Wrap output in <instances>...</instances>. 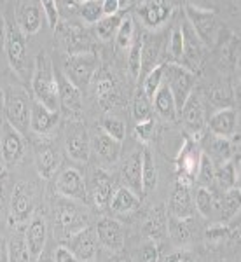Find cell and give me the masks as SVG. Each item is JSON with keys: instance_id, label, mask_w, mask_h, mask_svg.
Returning a JSON list of instances; mask_svg holds the SVG:
<instances>
[{"instance_id": "cell-47", "label": "cell", "mask_w": 241, "mask_h": 262, "mask_svg": "<svg viewBox=\"0 0 241 262\" xmlns=\"http://www.w3.org/2000/svg\"><path fill=\"white\" fill-rule=\"evenodd\" d=\"M128 67L133 77H140L142 69V39H135L128 53Z\"/></svg>"}, {"instance_id": "cell-4", "label": "cell", "mask_w": 241, "mask_h": 262, "mask_svg": "<svg viewBox=\"0 0 241 262\" xmlns=\"http://www.w3.org/2000/svg\"><path fill=\"white\" fill-rule=\"evenodd\" d=\"M35 187L27 182L14 185L9 201V224L12 227L25 226L35 213Z\"/></svg>"}, {"instance_id": "cell-63", "label": "cell", "mask_w": 241, "mask_h": 262, "mask_svg": "<svg viewBox=\"0 0 241 262\" xmlns=\"http://www.w3.org/2000/svg\"><path fill=\"white\" fill-rule=\"evenodd\" d=\"M0 262H4V252H2V242H0Z\"/></svg>"}, {"instance_id": "cell-58", "label": "cell", "mask_w": 241, "mask_h": 262, "mask_svg": "<svg viewBox=\"0 0 241 262\" xmlns=\"http://www.w3.org/2000/svg\"><path fill=\"white\" fill-rule=\"evenodd\" d=\"M164 262H182V253H171L164 259Z\"/></svg>"}, {"instance_id": "cell-54", "label": "cell", "mask_w": 241, "mask_h": 262, "mask_svg": "<svg viewBox=\"0 0 241 262\" xmlns=\"http://www.w3.org/2000/svg\"><path fill=\"white\" fill-rule=\"evenodd\" d=\"M229 234V229H227L224 224H217V226H211L206 231V238L208 239H224Z\"/></svg>"}, {"instance_id": "cell-59", "label": "cell", "mask_w": 241, "mask_h": 262, "mask_svg": "<svg viewBox=\"0 0 241 262\" xmlns=\"http://www.w3.org/2000/svg\"><path fill=\"white\" fill-rule=\"evenodd\" d=\"M4 103H6V93L0 90V119L4 116Z\"/></svg>"}, {"instance_id": "cell-60", "label": "cell", "mask_w": 241, "mask_h": 262, "mask_svg": "<svg viewBox=\"0 0 241 262\" xmlns=\"http://www.w3.org/2000/svg\"><path fill=\"white\" fill-rule=\"evenodd\" d=\"M182 262H198L191 253H182Z\"/></svg>"}, {"instance_id": "cell-3", "label": "cell", "mask_w": 241, "mask_h": 262, "mask_svg": "<svg viewBox=\"0 0 241 262\" xmlns=\"http://www.w3.org/2000/svg\"><path fill=\"white\" fill-rule=\"evenodd\" d=\"M30 107L32 101L28 95L19 88H9L6 93V103H4V116L6 122L25 135L30 129Z\"/></svg>"}, {"instance_id": "cell-49", "label": "cell", "mask_w": 241, "mask_h": 262, "mask_svg": "<svg viewBox=\"0 0 241 262\" xmlns=\"http://www.w3.org/2000/svg\"><path fill=\"white\" fill-rule=\"evenodd\" d=\"M196 210L205 219H210L211 215V189L200 187L196 192Z\"/></svg>"}, {"instance_id": "cell-12", "label": "cell", "mask_w": 241, "mask_h": 262, "mask_svg": "<svg viewBox=\"0 0 241 262\" xmlns=\"http://www.w3.org/2000/svg\"><path fill=\"white\" fill-rule=\"evenodd\" d=\"M25 154V140L23 135L16 131L9 122L4 121L0 126V158L4 164L12 166L23 158Z\"/></svg>"}, {"instance_id": "cell-48", "label": "cell", "mask_w": 241, "mask_h": 262, "mask_svg": "<svg viewBox=\"0 0 241 262\" xmlns=\"http://www.w3.org/2000/svg\"><path fill=\"white\" fill-rule=\"evenodd\" d=\"M137 262H159V248L156 242L147 239L140 245L137 253Z\"/></svg>"}, {"instance_id": "cell-35", "label": "cell", "mask_w": 241, "mask_h": 262, "mask_svg": "<svg viewBox=\"0 0 241 262\" xmlns=\"http://www.w3.org/2000/svg\"><path fill=\"white\" fill-rule=\"evenodd\" d=\"M140 206V198L137 196L133 191H129L128 187H121L114 192L112 201H111V208L117 213H129L138 210Z\"/></svg>"}, {"instance_id": "cell-2", "label": "cell", "mask_w": 241, "mask_h": 262, "mask_svg": "<svg viewBox=\"0 0 241 262\" xmlns=\"http://www.w3.org/2000/svg\"><path fill=\"white\" fill-rule=\"evenodd\" d=\"M98 56L93 51L69 54L65 60V67H63V74L74 86L82 91L90 86L95 74L98 72Z\"/></svg>"}, {"instance_id": "cell-15", "label": "cell", "mask_w": 241, "mask_h": 262, "mask_svg": "<svg viewBox=\"0 0 241 262\" xmlns=\"http://www.w3.org/2000/svg\"><path fill=\"white\" fill-rule=\"evenodd\" d=\"M16 25L25 35H33L42 27V4L35 0H23L16 4Z\"/></svg>"}, {"instance_id": "cell-26", "label": "cell", "mask_w": 241, "mask_h": 262, "mask_svg": "<svg viewBox=\"0 0 241 262\" xmlns=\"http://www.w3.org/2000/svg\"><path fill=\"white\" fill-rule=\"evenodd\" d=\"M238 175H239V152L232 156V161L224 163L221 166H215L213 182L217 184V187L222 192H227L231 189H236L239 180Z\"/></svg>"}, {"instance_id": "cell-34", "label": "cell", "mask_w": 241, "mask_h": 262, "mask_svg": "<svg viewBox=\"0 0 241 262\" xmlns=\"http://www.w3.org/2000/svg\"><path fill=\"white\" fill-rule=\"evenodd\" d=\"M158 185V166L149 149L142 152V192L150 194Z\"/></svg>"}, {"instance_id": "cell-55", "label": "cell", "mask_w": 241, "mask_h": 262, "mask_svg": "<svg viewBox=\"0 0 241 262\" xmlns=\"http://www.w3.org/2000/svg\"><path fill=\"white\" fill-rule=\"evenodd\" d=\"M53 262H79L77 259L74 257V253H72L67 247H58L56 252H54V259Z\"/></svg>"}, {"instance_id": "cell-52", "label": "cell", "mask_w": 241, "mask_h": 262, "mask_svg": "<svg viewBox=\"0 0 241 262\" xmlns=\"http://www.w3.org/2000/svg\"><path fill=\"white\" fill-rule=\"evenodd\" d=\"M210 96H211V103L217 105V107L229 108V105L232 103V95L226 88H215Z\"/></svg>"}, {"instance_id": "cell-7", "label": "cell", "mask_w": 241, "mask_h": 262, "mask_svg": "<svg viewBox=\"0 0 241 262\" xmlns=\"http://www.w3.org/2000/svg\"><path fill=\"white\" fill-rule=\"evenodd\" d=\"M200 159H201V150L198 147V143L187 138L182 147V150L177 156V184L182 187L191 189V185L196 180L198 168H200Z\"/></svg>"}, {"instance_id": "cell-11", "label": "cell", "mask_w": 241, "mask_h": 262, "mask_svg": "<svg viewBox=\"0 0 241 262\" xmlns=\"http://www.w3.org/2000/svg\"><path fill=\"white\" fill-rule=\"evenodd\" d=\"M65 145L67 152L74 161L86 163L90 159L91 152V142L90 133H87L86 126L79 121H69L65 133Z\"/></svg>"}, {"instance_id": "cell-10", "label": "cell", "mask_w": 241, "mask_h": 262, "mask_svg": "<svg viewBox=\"0 0 241 262\" xmlns=\"http://www.w3.org/2000/svg\"><path fill=\"white\" fill-rule=\"evenodd\" d=\"M180 32H182V60L180 67L187 69L189 72H196L201 67L203 61V54H205V44L200 40V37L196 35V32L192 30V27L189 25L187 19H184V23L180 25Z\"/></svg>"}, {"instance_id": "cell-18", "label": "cell", "mask_w": 241, "mask_h": 262, "mask_svg": "<svg viewBox=\"0 0 241 262\" xmlns=\"http://www.w3.org/2000/svg\"><path fill=\"white\" fill-rule=\"evenodd\" d=\"M56 192L67 200L84 201L86 200V182L77 170L69 168V170L61 171L56 179Z\"/></svg>"}, {"instance_id": "cell-17", "label": "cell", "mask_w": 241, "mask_h": 262, "mask_svg": "<svg viewBox=\"0 0 241 262\" xmlns=\"http://www.w3.org/2000/svg\"><path fill=\"white\" fill-rule=\"evenodd\" d=\"M25 242H27L32 260H37L44 252L46 242H48V224H46V217L42 213H35L32 217L27 232H25Z\"/></svg>"}, {"instance_id": "cell-51", "label": "cell", "mask_w": 241, "mask_h": 262, "mask_svg": "<svg viewBox=\"0 0 241 262\" xmlns=\"http://www.w3.org/2000/svg\"><path fill=\"white\" fill-rule=\"evenodd\" d=\"M154 129H156V122L152 119L145 122H137V126H135V137H137V140L147 143L154 137Z\"/></svg>"}, {"instance_id": "cell-20", "label": "cell", "mask_w": 241, "mask_h": 262, "mask_svg": "<svg viewBox=\"0 0 241 262\" xmlns=\"http://www.w3.org/2000/svg\"><path fill=\"white\" fill-rule=\"evenodd\" d=\"M210 133L213 137H221L229 140L231 137H236L238 131V112L234 108H221L210 117V121L206 122Z\"/></svg>"}, {"instance_id": "cell-21", "label": "cell", "mask_w": 241, "mask_h": 262, "mask_svg": "<svg viewBox=\"0 0 241 262\" xmlns=\"http://www.w3.org/2000/svg\"><path fill=\"white\" fill-rule=\"evenodd\" d=\"M96 229V236H98V243L105 247L107 250L119 252L124 245V229L117 221L114 219H101L98 222Z\"/></svg>"}, {"instance_id": "cell-25", "label": "cell", "mask_w": 241, "mask_h": 262, "mask_svg": "<svg viewBox=\"0 0 241 262\" xmlns=\"http://www.w3.org/2000/svg\"><path fill=\"white\" fill-rule=\"evenodd\" d=\"M114 192L116 191H114V184L108 173H105L103 170H96L93 175V201H95L96 208H108Z\"/></svg>"}, {"instance_id": "cell-36", "label": "cell", "mask_w": 241, "mask_h": 262, "mask_svg": "<svg viewBox=\"0 0 241 262\" xmlns=\"http://www.w3.org/2000/svg\"><path fill=\"white\" fill-rule=\"evenodd\" d=\"M70 6H74L77 9L79 16L86 23L96 25L103 18V11H101V0H75Z\"/></svg>"}, {"instance_id": "cell-23", "label": "cell", "mask_w": 241, "mask_h": 262, "mask_svg": "<svg viewBox=\"0 0 241 262\" xmlns=\"http://www.w3.org/2000/svg\"><path fill=\"white\" fill-rule=\"evenodd\" d=\"M35 166L42 179H51L60 166V156L53 143L39 142L35 145Z\"/></svg>"}, {"instance_id": "cell-22", "label": "cell", "mask_w": 241, "mask_h": 262, "mask_svg": "<svg viewBox=\"0 0 241 262\" xmlns=\"http://www.w3.org/2000/svg\"><path fill=\"white\" fill-rule=\"evenodd\" d=\"M58 119H60V114L53 112L49 108H46L44 105L39 101H32L30 107V131L37 135H49L51 131L56 128Z\"/></svg>"}, {"instance_id": "cell-62", "label": "cell", "mask_w": 241, "mask_h": 262, "mask_svg": "<svg viewBox=\"0 0 241 262\" xmlns=\"http://www.w3.org/2000/svg\"><path fill=\"white\" fill-rule=\"evenodd\" d=\"M4 166H6V164H4V161H2V158H0V177L4 175Z\"/></svg>"}, {"instance_id": "cell-24", "label": "cell", "mask_w": 241, "mask_h": 262, "mask_svg": "<svg viewBox=\"0 0 241 262\" xmlns=\"http://www.w3.org/2000/svg\"><path fill=\"white\" fill-rule=\"evenodd\" d=\"M143 232L152 242L164 238L168 234V212L164 205H156L154 208L147 213L145 224H143Z\"/></svg>"}, {"instance_id": "cell-57", "label": "cell", "mask_w": 241, "mask_h": 262, "mask_svg": "<svg viewBox=\"0 0 241 262\" xmlns=\"http://www.w3.org/2000/svg\"><path fill=\"white\" fill-rule=\"evenodd\" d=\"M6 48V21L0 16V53Z\"/></svg>"}, {"instance_id": "cell-56", "label": "cell", "mask_w": 241, "mask_h": 262, "mask_svg": "<svg viewBox=\"0 0 241 262\" xmlns=\"http://www.w3.org/2000/svg\"><path fill=\"white\" fill-rule=\"evenodd\" d=\"M122 2L119 0H101V11H103V16H114L121 11Z\"/></svg>"}, {"instance_id": "cell-42", "label": "cell", "mask_w": 241, "mask_h": 262, "mask_svg": "<svg viewBox=\"0 0 241 262\" xmlns=\"http://www.w3.org/2000/svg\"><path fill=\"white\" fill-rule=\"evenodd\" d=\"M239 212V187L231 189V191L226 192L224 196V208H222V215H221V224L231 221L236 213Z\"/></svg>"}, {"instance_id": "cell-8", "label": "cell", "mask_w": 241, "mask_h": 262, "mask_svg": "<svg viewBox=\"0 0 241 262\" xmlns=\"http://www.w3.org/2000/svg\"><path fill=\"white\" fill-rule=\"evenodd\" d=\"M6 53L12 70L23 74L27 67V40L25 33L16 25V19L6 21Z\"/></svg>"}, {"instance_id": "cell-5", "label": "cell", "mask_w": 241, "mask_h": 262, "mask_svg": "<svg viewBox=\"0 0 241 262\" xmlns=\"http://www.w3.org/2000/svg\"><path fill=\"white\" fill-rule=\"evenodd\" d=\"M163 82L168 86V90L173 95L175 100L177 111H182L184 103L187 101L189 96L192 95L194 90V74L180 65H171V63H164V74Z\"/></svg>"}, {"instance_id": "cell-31", "label": "cell", "mask_w": 241, "mask_h": 262, "mask_svg": "<svg viewBox=\"0 0 241 262\" xmlns=\"http://www.w3.org/2000/svg\"><path fill=\"white\" fill-rule=\"evenodd\" d=\"M122 179L129 191L135 194L142 192V154L140 152H133L128 159H126L124 166H122Z\"/></svg>"}, {"instance_id": "cell-41", "label": "cell", "mask_w": 241, "mask_h": 262, "mask_svg": "<svg viewBox=\"0 0 241 262\" xmlns=\"http://www.w3.org/2000/svg\"><path fill=\"white\" fill-rule=\"evenodd\" d=\"M135 40V25L129 16L122 18L119 28L116 32V44L119 49H129Z\"/></svg>"}, {"instance_id": "cell-46", "label": "cell", "mask_w": 241, "mask_h": 262, "mask_svg": "<svg viewBox=\"0 0 241 262\" xmlns=\"http://www.w3.org/2000/svg\"><path fill=\"white\" fill-rule=\"evenodd\" d=\"M213 177H215V164L210 161L208 156L203 154L201 150V159H200V168H198V175L196 179L201 184V187H208L213 184Z\"/></svg>"}, {"instance_id": "cell-61", "label": "cell", "mask_w": 241, "mask_h": 262, "mask_svg": "<svg viewBox=\"0 0 241 262\" xmlns=\"http://www.w3.org/2000/svg\"><path fill=\"white\" fill-rule=\"evenodd\" d=\"M35 262H53V260H51V259H49V257H48V255H46V253H44V252H42V255H40V257H39V259H37Z\"/></svg>"}, {"instance_id": "cell-43", "label": "cell", "mask_w": 241, "mask_h": 262, "mask_svg": "<svg viewBox=\"0 0 241 262\" xmlns=\"http://www.w3.org/2000/svg\"><path fill=\"white\" fill-rule=\"evenodd\" d=\"M101 129H103L105 135H108V137L119 143L124 140V137H126V124L114 116L103 117V121H101Z\"/></svg>"}, {"instance_id": "cell-13", "label": "cell", "mask_w": 241, "mask_h": 262, "mask_svg": "<svg viewBox=\"0 0 241 262\" xmlns=\"http://www.w3.org/2000/svg\"><path fill=\"white\" fill-rule=\"evenodd\" d=\"M54 219L65 232V236L84 229V224H86V215H82L77 205H74L72 200H67V198L54 205Z\"/></svg>"}, {"instance_id": "cell-33", "label": "cell", "mask_w": 241, "mask_h": 262, "mask_svg": "<svg viewBox=\"0 0 241 262\" xmlns=\"http://www.w3.org/2000/svg\"><path fill=\"white\" fill-rule=\"evenodd\" d=\"M159 53H161V42L159 39L152 35H145L142 39V69H140V77H145L150 70H154L158 67L159 61Z\"/></svg>"}, {"instance_id": "cell-29", "label": "cell", "mask_w": 241, "mask_h": 262, "mask_svg": "<svg viewBox=\"0 0 241 262\" xmlns=\"http://www.w3.org/2000/svg\"><path fill=\"white\" fill-rule=\"evenodd\" d=\"M192 213H194V206H192L189 189L177 184L170 200V215L175 219H180V221H189L192 217Z\"/></svg>"}, {"instance_id": "cell-30", "label": "cell", "mask_w": 241, "mask_h": 262, "mask_svg": "<svg viewBox=\"0 0 241 262\" xmlns=\"http://www.w3.org/2000/svg\"><path fill=\"white\" fill-rule=\"evenodd\" d=\"M152 107L156 108L158 116L161 119L164 121H177L179 117V111H177V105H175V100H173V95L168 90L166 84H161V88L156 91L154 98H152Z\"/></svg>"}, {"instance_id": "cell-14", "label": "cell", "mask_w": 241, "mask_h": 262, "mask_svg": "<svg viewBox=\"0 0 241 262\" xmlns=\"http://www.w3.org/2000/svg\"><path fill=\"white\" fill-rule=\"evenodd\" d=\"M58 82V98H60V107L72 117L80 116L82 108V91L77 86H74L69 79L65 77L61 70H54Z\"/></svg>"}, {"instance_id": "cell-9", "label": "cell", "mask_w": 241, "mask_h": 262, "mask_svg": "<svg viewBox=\"0 0 241 262\" xmlns=\"http://www.w3.org/2000/svg\"><path fill=\"white\" fill-rule=\"evenodd\" d=\"M63 247L69 248L79 262L95 260L96 253H98V236H96V229L95 227H84V229L67 236V242Z\"/></svg>"}, {"instance_id": "cell-39", "label": "cell", "mask_w": 241, "mask_h": 262, "mask_svg": "<svg viewBox=\"0 0 241 262\" xmlns=\"http://www.w3.org/2000/svg\"><path fill=\"white\" fill-rule=\"evenodd\" d=\"M133 119L137 122H145L152 119V100L143 93V90H137L133 98Z\"/></svg>"}, {"instance_id": "cell-53", "label": "cell", "mask_w": 241, "mask_h": 262, "mask_svg": "<svg viewBox=\"0 0 241 262\" xmlns=\"http://www.w3.org/2000/svg\"><path fill=\"white\" fill-rule=\"evenodd\" d=\"M9 191H7V182L6 179H0V215L9 212Z\"/></svg>"}, {"instance_id": "cell-40", "label": "cell", "mask_w": 241, "mask_h": 262, "mask_svg": "<svg viewBox=\"0 0 241 262\" xmlns=\"http://www.w3.org/2000/svg\"><path fill=\"white\" fill-rule=\"evenodd\" d=\"M122 21V16L117 12V14L114 16H103L98 23L95 25L96 27V35L100 37L101 40H111L114 35H116L117 28H119Z\"/></svg>"}, {"instance_id": "cell-27", "label": "cell", "mask_w": 241, "mask_h": 262, "mask_svg": "<svg viewBox=\"0 0 241 262\" xmlns=\"http://www.w3.org/2000/svg\"><path fill=\"white\" fill-rule=\"evenodd\" d=\"M203 154L208 156V159L215 166H221V164L231 161V158L236 154L232 143L227 138L221 137H211L205 142V150Z\"/></svg>"}, {"instance_id": "cell-16", "label": "cell", "mask_w": 241, "mask_h": 262, "mask_svg": "<svg viewBox=\"0 0 241 262\" xmlns=\"http://www.w3.org/2000/svg\"><path fill=\"white\" fill-rule=\"evenodd\" d=\"M173 4L164 0H149L142 2L137 7V14L142 19V23L147 28H159L163 23H166L171 16Z\"/></svg>"}, {"instance_id": "cell-19", "label": "cell", "mask_w": 241, "mask_h": 262, "mask_svg": "<svg viewBox=\"0 0 241 262\" xmlns=\"http://www.w3.org/2000/svg\"><path fill=\"white\" fill-rule=\"evenodd\" d=\"M179 116H182L185 128L191 131L192 135L200 137V135L203 133V129H205V126H206L205 107H203L201 98L196 95V93H192V95L189 96L187 101L184 103V107H182Z\"/></svg>"}, {"instance_id": "cell-37", "label": "cell", "mask_w": 241, "mask_h": 262, "mask_svg": "<svg viewBox=\"0 0 241 262\" xmlns=\"http://www.w3.org/2000/svg\"><path fill=\"white\" fill-rule=\"evenodd\" d=\"M7 262H32L30 252H28L27 242H25V236L12 234V238L7 242Z\"/></svg>"}, {"instance_id": "cell-6", "label": "cell", "mask_w": 241, "mask_h": 262, "mask_svg": "<svg viewBox=\"0 0 241 262\" xmlns=\"http://www.w3.org/2000/svg\"><path fill=\"white\" fill-rule=\"evenodd\" d=\"M185 19L205 46H213L218 37V19L208 9H200L194 4H185Z\"/></svg>"}, {"instance_id": "cell-38", "label": "cell", "mask_w": 241, "mask_h": 262, "mask_svg": "<svg viewBox=\"0 0 241 262\" xmlns=\"http://www.w3.org/2000/svg\"><path fill=\"white\" fill-rule=\"evenodd\" d=\"M168 234L177 245H187L192 239V231L189 227V221H180L168 215Z\"/></svg>"}, {"instance_id": "cell-50", "label": "cell", "mask_w": 241, "mask_h": 262, "mask_svg": "<svg viewBox=\"0 0 241 262\" xmlns=\"http://www.w3.org/2000/svg\"><path fill=\"white\" fill-rule=\"evenodd\" d=\"M42 4V11L46 14V19H48V25L53 30H56L58 25H60V11H58V4L53 2V0H44Z\"/></svg>"}, {"instance_id": "cell-28", "label": "cell", "mask_w": 241, "mask_h": 262, "mask_svg": "<svg viewBox=\"0 0 241 262\" xmlns=\"http://www.w3.org/2000/svg\"><path fill=\"white\" fill-rule=\"evenodd\" d=\"M95 84H93V90H95V95L98 101L103 107H108L112 105L117 98V88H116V81L107 70H100L95 74Z\"/></svg>"}, {"instance_id": "cell-1", "label": "cell", "mask_w": 241, "mask_h": 262, "mask_svg": "<svg viewBox=\"0 0 241 262\" xmlns=\"http://www.w3.org/2000/svg\"><path fill=\"white\" fill-rule=\"evenodd\" d=\"M32 91L35 101L44 105L46 108L58 112L60 98H58V82L54 75V67L46 53H40L35 60V69L32 75Z\"/></svg>"}, {"instance_id": "cell-45", "label": "cell", "mask_w": 241, "mask_h": 262, "mask_svg": "<svg viewBox=\"0 0 241 262\" xmlns=\"http://www.w3.org/2000/svg\"><path fill=\"white\" fill-rule=\"evenodd\" d=\"M182 51H184V46H182V32H180V27H177L175 30L171 32L170 44H168V48H166L168 63H171V65H180Z\"/></svg>"}, {"instance_id": "cell-44", "label": "cell", "mask_w": 241, "mask_h": 262, "mask_svg": "<svg viewBox=\"0 0 241 262\" xmlns=\"http://www.w3.org/2000/svg\"><path fill=\"white\" fill-rule=\"evenodd\" d=\"M163 74H164V65H158L154 70H150L149 74L143 77L142 90L150 100L154 98L156 91H158L161 88V84H163Z\"/></svg>"}, {"instance_id": "cell-32", "label": "cell", "mask_w": 241, "mask_h": 262, "mask_svg": "<svg viewBox=\"0 0 241 262\" xmlns=\"http://www.w3.org/2000/svg\"><path fill=\"white\" fill-rule=\"evenodd\" d=\"M93 150L96 152V156H98L101 161L116 163L121 154V143L111 138L108 135H105L103 131H100L93 138Z\"/></svg>"}]
</instances>
